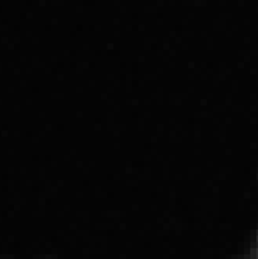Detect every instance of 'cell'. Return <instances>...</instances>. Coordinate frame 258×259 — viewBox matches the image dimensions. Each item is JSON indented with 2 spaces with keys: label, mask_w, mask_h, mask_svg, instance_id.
<instances>
[{
  "label": "cell",
  "mask_w": 258,
  "mask_h": 259,
  "mask_svg": "<svg viewBox=\"0 0 258 259\" xmlns=\"http://www.w3.org/2000/svg\"><path fill=\"white\" fill-rule=\"evenodd\" d=\"M244 259H258V231H256V236H255V242L250 247L249 253L246 254Z\"/></svg>",
  "instance_id": "cell-1"
}]
</instances>
